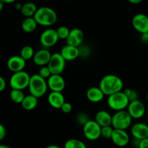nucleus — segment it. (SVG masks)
Here are the masks:
<instances>
[{"label":"nucleus","mask_w":148,"mask_h":148,"mask_svg":"<svg viewBox=\"0 0 148 148\" xmlns=\"http://www.w3.org/2000/svg\"><path fill=\"white\" fill-rule=\"evenodd\" d=\"M22 7H23V4H20V3H17V4H15V9L17 10H19V11H21Z\"/></svg>","instance_id":"40"},{"label":"nucleus","mask_w":148,"mask_h":148,"mask_svg":"<svg viewBox=\"0 0 148 148\" xmlns=\"http://www.w3.org/2000/svg\"><path fill=\"white\" fill-rule=\"evenodd\" d=\"M127 111H128L132 118L139 119L144 116L146 112V108L145 104L138 99L130 102Z\"/></svg>","instance_id":"10"},{"label":"nucleus","mask_w":148,"mask_h":148,"mask_svg":"<svg viewBox=\"0 0 148 148\" xmlns=\"http://www.w3.org/2000/svg\"><path fill=\"white\" fill-rule=\"evenodd\" d=\"M138 148H148V138L139 142Z\"/></svg>","instance_id":"37"},{"label":"nucleus","mask_w":148,"mask_h":148,"mask_svg":"<svg viewBox=\"0 0 148 148\" xmlns=\"http://www.w3.org/2000/svg\"><path fill=\"white\" fill-rule=\"evenodd\" d=\"M4 3H3V1H1V0H0V12H1V10H2L3 7H4Z\"/></svg>","instance_id":"43"},{"label":"nucleus","mask_w":148,"mask_h":148,"mask_svg":"<svg viewBox=\"0 0 148 148\" xmlns=\"http://www.w3.org/2000/svg\"><path fill=\"white\" fill-rule=\"evenodd\" d=\"M131 134L137 141L148 138V125L142 122L136 123L132 127Z\"/></svg>","instance_id":"15"},{"label":"nucleus","mask_w":148,"mask_h":148,"mask_svg":"<svg viewBox=\"0 0 148 148\" xmlns=\"http://www.w3.org/2000/svg\"><path fill=\"white\" fill-rule=\"evenodd\" d=\"M84 40V33L81 29L75 27L70 30L69 36L66 39V45L79 47L82 44Z\"/></svg>","instance_id":"14"},{"label":"nucleus","mask_w":148,"mask_h":148,"mask_svg":"<svg viewBox=\"0 0 148 148\" xmlns=\"http://www.w3.org/2000/svg\"><path fill=\"white\" fill-rule=\"evenodd\" d=\"M114 127L112 126H108V127H101V137L106 140L111 139L113 132H114Z\"/></svg>","instance_id":"30"},{"label":"nucleus","mask_w":148,"mask_h":148,"mask_svg":"<svg viewBox=\"0 0 148 148\" xmlns=\"http://www.w3.org/2000/svg\"><path fill=\"white\" fill-rule=\"evenodd\" d=\"M30 77L31 76L29 73L24 70L13 73L10 79V87L12 89L23 90L28 88Z\"/></svg>","instance_id":"6"},{"label":"nucleus","mask_w":148,"mask_h":148,"mask_svg":"<svg viewBox=\"0 0 148 148\" xmlns=\"http://www.w3.org/2000/svg\"><path fill=\"white\" fill-rule=\"evenodd\" d=\"M132 25L140 34L148 33V16L143 13L135 14L132 20Z\"/></svg>","instance_id":"11"},{"label":"nucleus","mask_w":148,"mask_h":148,"mask_svg":"<svg viewBox=\"0 0 148 148\" xmlns=\"http://www.w3.org/2000/svg\"><path fill=\"white\" fill-rule=\"evenodd\" d=\"M107 103L111 109L116 112L127 109L130 103V101L122 90L108 96Z\"/></svg>","instance_id":"4"},{"label":"nucleus","mask_w":148,"mask_h":148,"mask_svg":"<svg viewBox=\"0 0 148 148\" xmlns=\"http://www.w3.org/2000/svg\"><path fill=\"white\" fill-rule=\"evenodd\" d=\"M89 118L87 116V114H84V113H80V114H78L77 116V121L79 124H82V126L87 122V121H89Z\"/></svg>","instance_id":"33"},{"label":"nucleus","mask_w":148,"mask_h":148,"mask_svg":"<svg viewBox=\"0 0 148 148\" xmlns=\"http://www.w3.org/2000/svg\"><path fill=\"white\" fill-rule=\"evenodd\" d=\"M35 53L36 52H35L34 49H33V48L32 46H25L22 48L21 51H20V56L25 61H27L33 59Z\"/></svg>","instance_id":"26"},{"label":"nucleus","mask_w":148,"mask_h":148,"mask_svg":"<svg viewBox=\"0 0 148 148\" xmlns=\"http://www.w3.org/2000/svg\"><path fill=\"white\" fill-rule=\"evenodd\" d=\"M140 40L143 43H148V33H143L140 36Z\"/></svg>","instance_id":"38"},{"label":"nucleus","mask_w":148,"mask_h":148,"mask_svg":"<svg viewBox=\"0 0 148 148\" xmlns=\"http://www.w3.org/2000/svg\"><path fill=\"white\" fill-rule=\"evenodd\" d=\"M38 103V98L32 95H25V98L22 102L21 106L23 108L25 111H33L37 107Z\"/></svg>","instance_id":"22"},{"label":"nucleus","mask_w":148,"mask_h":148,"mask_svg":"<svg viewBox=\"0 0 148 148\" xmlns=\"http://www.w3.org/2000/svg\"><path fill=\"white\" fill-rule=\"evenodd\" d=\"M78 49H79V56L86 57V56H89L90 53V50L89 48L86 46H83L82 44L79 47H78Z\"/></svg>","instance_id":"32"},{"label":"nucleus","mask_w":148,"mask_h":148,"mask_svg":"<svg viewBox=\"0 0 148 148\" xmlns=\"http://www.w3.org/2000/svg\"><path fill=\"white\" fill-rule=\"evenodd\" d=\"M111 140L115 145L123 147L127 146L130 143V136L126 130L114 129Z\"/></svg>","instance_id":"16"},{"label":"nucleus","mask_w":148,"mask_h":148,"mask_svg":"<svg viewBox=\"0 0 148 148\" xmlns=\"http://www.w3.org/2000/svg\"><path fill=\"white\" fill-rule=\"evenodd\" d=\"M10 98H11L12 101H13L15 103H22L23 99L25 98V95L24 92H23V90H14L12 89L10 91Z\"/></svg>","instance_id":"25"},{"label":"nucleus","mask_w":148,"mask_h":148,"mask_svg":"<svg viewBox=\"0 0 148 148\" xmlns=\"http://www.w3.org/2000/svg\"><path fill=\"white\" fill-rule=\"evenodd\" d=\"M51 53L47 49H42L35 53L33 58L35 64L39 66H47L51 57Z\"/></svg>","instance_id":"17"},{"label":"nucleus","mask_w":148,"mask_h":148,"mask_svg":"<svg viewBox=\"0 0 148 148\" xmlns=\"http://www.w3.org/2000/svg\"><path fill=\"white\" fill-rule=\"evenodd\" d=\"M95 120L101 127L111 126L112 124V116L109 112L104 110L98 111L95 116Z\"/></svg>","instance_id":"20"},{"label":"nucleus","mask_w":148,"mask_h":148,"mask_svg":"<svg viewBox=\"0 0 148 148\" xmlns=\"http://www.w3.org/2000/svg\"><path fill=\"white\" fill-rule=\"evenodd\" d=\"M38 75H40L41 77H43V79H48L49 77H50L51 75V72L49 66H41V67L40 68V69H39Z\"/></svg>","instance_id":"31"},{"label":"nucleus","mask_w":148,"mask_h":148,"mask_svg":"<svg viewBox=\"0 0 148 148\" xmlns=\"http://www.w3.org/2000/svg\"><path fill=\"white\" fill-rule=\"evenodd\" d=\"M64 148H87V146L82 140L77 139H69L64 143Z\"/></svg>","instance_id":"27"},{"label":"nucleus","mask_w":148,"mask_h":148,"mask_svg":"<svg viewBox=\"0 0 148 148\" xmlns=\"http://www.w3.org/2000/svg\"><path fill=\"white\" fill-rule=\"evenodd\" d=\"M7 134V130L3 124H0V141L4 140Z\"/></svg>","instance_id":"35"},{"label":"nucleus","mask_w":148,"mask_h":148,"mask_svg":"<svg viewBox=\"0 0 148 148\" xmlns=\"http://www.w3.org/2000/svg\"><path fill=\"white\" fill-rule=\"evenodd\" d=\"M61 55L66 61H73L79 56V49L77 47L66 45L64 46L60 51Z\"/></svg>","instance_id":"19"},{"label":"nucleus","mask_w":148,"mask_h":148,"mask_svg":"<svg viewBox=\"0 0 148 148\" xmlns=\"http://www.w3.org/2000/svg\"><path fill=\"white\" fill-rule=\"evenodd\" d=\"M132 119L127 110L116 111L112 116V126L116 130H126L131 127Z\"/></svg>","instance_id":"5"},{"label":"nucleus","mask_w":148,"mask_h":148,"mask_svg":"<svg viewBox=\"0 0 148 148\" xmlns=\"http://www.w3.org/2000/svg\"><path fill=\"white\" fill-rule=\"evenodd\" d=\"M47 85L51 92H62L64 90L66 82L62 75H51L47 79Z\"/></svg>","instance_id":"12"},{"label":"nucleus","mask_w":148,"mask_h":148,"mask_svg":"<svg viewBox=\"0 0 148 148\" xmlns=\"http://www.w3.org/2000/svg\"><path fill=\"white\" fill-rule=\"evenodd\" d=\"M48 103L52 108L61 109L65 101L64 96L61 92H51L48 95Z\"/></svg>","instance_id":"18"},{"label":"nucleus","mask_w":148,"mask_h":148,"mask_svg":"<svg viewBox=\"0 0 148 148\" xmlns=\"http://www.w3.org/2000/svg\"><path fill=\"white\" fill-rule=\"evenodd\" d=\"M6 86H7V83L3 77L0 76V92H3L5 90Z\"/></svg>","instance_id":"36"},{"label":"nucleus","mask_w":148,"mask_h":148,"mask_svg":"<svg viewBox=\"0 0 148 148\" xmlns=\"http://www.w3.org/2000/svg\"><path fill=\"white\" fill-rule=\"evenodd\" d=\"M34 19L38 25L44 27H50L57 21V14L52 8L49 7H41L38 8L34 15Z\"/></svg>","instance_id":"2"},{"label":"nucleus","mask_w":148,"mask_h":148,"mask_svg":"<svg viewBox=\"0 0 148 148\" xmlns=\"http://www.w3.org/2000/svg\"><path fill=\"white\" fill-rule=\"evenodd\" d=\"M147 102H148V92H147Z\"/></svg>","instance_id":"45"},{"label":"nucleus","mask_w":148,"mask_h":148,"mask_svg":"<svg viewBox=\"0 0 148 148\" xmlns=\"http://www.w3.org/2000/svg\"><path fill=\"white\" fill-rule=\"evenodd\" d=\"M56 32H57L58 37L59 39H64L66 40L67 37L69 36V33H70V30L69 27L66 26H59L57 29H56Z\"/></svg>","instance_id":"28"},{"label":"nucleus","mask_w":148,"mask_h":148,"mask_svg":"<svg viewBox=\"0 0 148 148\" xmlns=\"http://www.w3.org/2000/svg\"><path fill=\"white\" fill-rule=\"evenodd\" d=\"M0 148H12V147L8 145H0Z\"/></svg>","instance_id":"44"},{"label":"nucleus","mask_w":148,"mask_h":148,"mask_svg":"<svg viewBox=\"0 0 148 148\" xmlns=\"http://www.w3.org/2000/svg\"><path fill=\"white\" fill-rule=\"evenodd\" d=\"M147 120H148V112H147Z\"/></svg>","instance_id":"46"},{"label":"nucleus","mask_w":148,"mask_h":148,"mask_svg":"<svg viewBox=\"0 0 148 148\" xmlns=\"http://www.w3.org/2000/svg\"><path fill=\"white\" fill-rule=\"evenodd\" d=\"M128 1H130L131 4H140V2H142V1H143V0H128Z\"/></svg>","instance_id":"39"},{"label":"nucleus","mask_w":148,"mask_h":148,"mask_svg":"<svg viewBox=\"0 0 148 148\" xmlns=\"http://www.w3.org/2000/svg\"><path fill=\"white\" fill-rule=\"evenodd\" d=\"M28 89L30 95L37 98H41L46 93L49 89L47 80L41 77L38 74L32 75L28 85Z\"/></svg>","instance_id":"3"},{"label":"nucleus","mask_w":148,"mask_h":148,"mask_svg":"<svg viewBox=\"0 0 148 148\" xmlns=\"http://www.w3.org/2000/svg\"><path fill=\"white\" fill-rule=\"evenodd\" d=\"M1 1L4 4H12V3H14L16 0H1Z\"/></svg>","instance_id":"41"},{"label":"nucleus","mask_w":148,"mask_h":148,"mask_svg":"<svg viewBox=\"0 0 148 148\" xmlns=\"http://www.w3.org/2000/svg\"><path fill=\"white\" fill-rule=\"evenodd\" d=\"M99 88L107 96L122 91L124 82L121 77L116 75H106L102 77L99 83Z\"/></svg>","instance_id":"1"},{"label":"nucleus","mask_w":148,"mask_h":148,"mask_svg":"<svg viewBox=\"0 0 148 148\" xmlns=\"http://www.w3.org/2000/svg\"><path fill=\"white\" fill-rule=\"evenodd\" d=\"M38 26L37 22L34 19V17H25L22 22L21 27L22 30L27 33H33L35 31Z\"/></svg>","instance_id":"23"},{"label":"nucleus","mask_w":148,"mask_h":148,"mask_svg":"<svg viewBox=\"0 0 148 148\" xmlns=\"http://www.w3.org/2000/svg\"><path fill=\"white\" fill-rule=\"evenodd\" d=\"M26 65V61L20 55H14L9 58L7 62V68L13 73L24 70Z\"/></svg>","instance_id":"13"},{"label":"nucleus","mask_w":148,"mask_h":148,"mask_svg":"<svg viewBox=\"0 0 148 148\" xmlns=\"http://www.w3.org/2000/svg\"><path fill=\"white\" fill-rule=\"evenodd\" d=\"M61 110L64 114H69L72 111V104L69 102H65L61 108Z\"/></svg>","instance_id":"34"},{"label":"nucleus","mask_w":148,"mask_h":148,"mask_svg":"<svg viewBox=\"0 0 148 148\" xmlns=\"http://www.w3.org/2000/svg\"><path fill=\"white\" fill-rule=\"evenodd\" d=\"M105 95L99 87H91L87 90L86 97L92 103H99L104 98Z\"/></svg>","instance_id":"21"},{"label":"nucleus","mask_w":148,"mask_h":148,"mask_svg":"<svg viewBox=\"0 0 148 148\" xmlns=\"http://www.w3.org/2000/svg\"><path fill=\"white\" fill-rule=\"evenodd\" d=\"M59 40V38L58 37L57 32L55 29H46L44 31L42 32L40 36V43L46 49L53 47L57 43Z\"/></svg>","instance_id":"9"},{"label":"nucleus","mask_w":148,"mask_h":148,"mask_svg":"<svg viewBox=\"0 0 148 148\" xmlns=\"http://www.w3.org/2000/svg\"><path fill=\"white\" fill-rule=\"evenodd\" d=\"M46 148H60V147H59L56 145H50L47 146Z\"/></svg>","instance_id":"42"},{"label":"nucleus","mask_w":148,"mask_h":148,"mask_svg":"<svg viewBox=\"0 0 148 148\" xmlns=\"http://www.w3.org/2000/svg\"><path fill=\"white\" fill-rule=\"evenodd\" d=\"M123 92H124V93H125V95H127L130 102L136 101V100H138L139 94L135 90L131 89V88H127V89H125L124 90H123Z\"/></svg>","instance_id":"29"},{"label":"nucleus","mask_w":148,"mask_h":148,"mask_svg":"<svg viewBox=\"0 0 148 148\" xmlns=\"http://www.w3.org/2000/svg\"><path fill=\"white\" fill-rule=\"evenodd\" d=\"M47 66H49L51 75H62L66 66V60L60 53H54L51 55Z\"/></svg>","instance_id":"8"},{"label":"nucleus","mask_w":148,"mask_h":148,"mask_svg":"<svg viewBox=\"0 0 148 148\" xmlns=\"http://www.w3.org/2000/svg\"><path fill=\"white\" fill-rule=\"evenodd\" d=\"M38 10V7L35 3L29 1L23 4L20 12L25 17H33Z\"/></svg>","instance_id":"24"},{"label":"nucleus","mask_w":148,"mask_h":148,"mask_svg":"<svg viewBox=\"0 0 148 148\" xmlns=\"http://www.w3.org/2000/svg\"><path fill=\"white\" fill-rule=\"evenodd\" d=\"M82 132L87 140L95 141L101 137V127L95 120L90 119L83 125Z\"/></svg>","instance_id":"7"}]
</instances>
